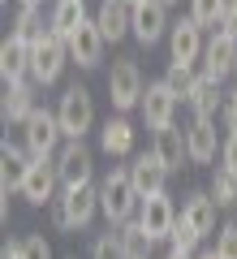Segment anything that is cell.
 Instances as JSON below:
<instances>
[{"mask_svg": "<svg viewBox=\"0 0 237 259\" xmlns=\"http://www.w3.org/2000/svg\"><path fill=\"white\" fill-rule=\"evenodd\" d=\"M100 212V186H61V199H52V225L61 233H78Z\"/></svg>", "mask_w": 237, "mask_h": 259, "instance_id": "1", "label": "cell"}, {"mask_svg": "<svg viewBox=\"0 0 237 259\" xmlns=\"http://www.w3.org/2000/svg\"><path fill=\"white\" fill-rule=\"evenodd\" d=\"M138 207H143V194L134 190V177H129V164L112 168L108 177L100 182V212L108 216V225L117 229V225L134 221Z\"/></svg>", "mask_w": 237, "mask_h": 259, "instance_id": "2", "label": "cell"}, {"mask_svg": "<svg viewBox=\"0 0 237 259\" xmlns=\"http://www.w3.org/2000/svg\"><path fill=\"white\" fill-rule=\"evenodd\" d=\"M61 139H65V130H61L56 108H35L26 117V125H22V147H26L35 160H56Z\"/></svg>", "mask_w": 237, "mask_h": 259, "instance_id": "3", "label": "cell"}, {"mask_svg": "<svg viewBox=\"0 0 237 259\" xmlns=\"http://www.w3.org/2000/svg\"><path fill=\"white\" fill-rule=\"evenodd\" d=\"M143 91H147V82H143L138 61L134 56H117L112 69H108V100H112V108L117 112L138 108V104H143Z\"/></svg>", "mask_w": 237, "mask_h": 259, "instance_id": "4", "label": "cell"}, {"mask_svg": "<svg viewBox=\"0 0 237 259\" xmlns=\"http://www.w3.org/2000/svg\"><path fill=\"white\" fill-rule=\"evenodd\" d=\"M56 117H61L65 139H82L86 130L95 125V100L86 87H65L61 100H56Z\"/></svg>", "mask_w": 237, "mask_h": 259, "instance_id": "5", "label": "cell"}, {"mask_svg": "<svg viewBox=\"0 0 237 259\" xmlns=\"http://www.w3.org/2000/svg\"><path fill=\"white\" fill-rule=\"evenodd\" d=\"M65 65H69V44L48 30V35L35 44V52H30V82L35 87H52L56 78H61Z\"/></svg>", "mask_w": 237, "mask_h": 259, "instance_id": "6", "label": "cell"}, {"mask_svg": "<svg viewBox=\"0 0 237 259\" xmlns=\"http://www.w3.org/2000/svg\"><path fill=\"white\" fill-rule=\"evenodd\" d=\"M129 30H134V39L143 48L160 44L168 35V5L164 0H138L134 13H129Z\"/></svg>", "mask_w": 237, "mask_h": 259, "instance_id": "7", "label": "cell"}, {"mask_svg": "<svg viewBox=\"0 0 237 259\" xmlns=\"http://www.w3.org/2000/svg\"><path fill=\"white\" fill-rule=\"evenodd\" d=\"M177 91L160 78V82H147V91H143V104H138V112H143V121H147V130H164V125H173V117H177Z\"/></svg>", "mask_w": 237, "mask_h": 259, "instance_id": "8", "label": "cell"}, {"mask_svg": "<svg viewBox=\"0 0 237 259\" xmlns=\"http://www.w3.org/2000/svg\"><path fill=\"white\" fill-rule=\"evenodd\" d=\"M65 44H69V61L82 65V69H95V65L104 61V52H108V39H104V30H100V22H95V18H86L82 26L65 39Z\"/></svg>", "mask_w": 237, "mask_h": 259, "instance_id": "9", "label": "cell"}, {"mask_svg": "<svg viewBox=\"0 0 237 259\" xmlns=\"http://www.w3.org/2000/svg\"><path fill=\"white\" fill-rule=\"evenodd\" d=\"M91 147L82 139H65L61 151H56V173H61V186H86L91 182Z\"/></svg>", "mask_w": 237, "mask_h": 259, "instance_id": "10", "label": "cell"}, {"mask_svg": "<svg viewBox=\"0 0 237 259\" xmlns=\"http://www.w3.org/2000/svg\"><path fill=\"white\" fill-rule=\"evenodd\" d=\"M203 26L194 18H181L168 26V56H173V65H199L203 61Z\"/></svg>", "mask_w": 237, "mask_h": 259, "instance_id": "11", "label": "cell"}, {"mask_svg": "<svg viewBox=\"0 0 237 259\" xmlns=\"http://www.w3.org/2000/svg\"><path fill=\"white\" fill-rule=\"evenodd\" d=\"M177 216H181V212L173 207L168 190H164V194H151V199H143V207H138V221H143V229L151 233L155 242H168V238H173Z\"/></svg>", "mask_w": 237, "mask_h": 259, "instance_id": "12", "label": "cell"}, {"mask_svg": "<svg viewBox=\"0 0 237 259\" xmlns=\"http://www.w3.org/2000/svg\"><path fill=\"white\" fill-rule=\"evenodd\" d=\"M129 177H134V190L143 199H151V194H164V186H168L173 173L164 168V160L155 156V151H143V156L129 160Z\"/></svg>", "mask_w": 237, "mask_h": 259, "instance_id": "13", "label": "cell"}, {"mask_svg": "<svg viewBox=\"0 0 237 259\" xmlns=\"http://www.w3.org/2000/svg\"><path fill=\"white\" fill-rule=\"evenodd\" d=\"M30 164H35V156H30L26 147H13L9 139H5V147H0V194L9 199V194H22V182H26Z\"/></svg>", "mask_w": 237, "mask_h": 259, "instance_id": "14", "label": "cell"}, {"mask_svg": "<svg viewBox=\"0 0 237 259\" xmlns=\"http://www.w3.org/2000/svg\"><path fill=\"white\" fill-rule=\"evenodd\" d=\"M56 186H61V173H56V160H35L26 173V182H22V199L35 207L52 203L56 199Z\"/></svg>", "mask_w": 237, "mask_h": 259, "instance_id": "15", "label": "cell"}, {"mask_svg": "<svg viewBox=\"0 0 237 259\" xmlns=\"http://www.w3.org/2000/svg\"><path fill=\"white\" fill-rule=\"evenodd\" d=\"M233 69H237V39L216 30V35L207 39V48H203V74L216 78V82H224Z\"/></svg>", "mask_w": 237, "mask_h": 259, "instance_id": "16", "label": "cell"}, {"mask_svg": "<svg viewBox=\"0 0 237 259\" xmlns=\"http://www.w3.org/2000/svg\"><path fill=\"white\" fill-rule=\"evenodd\" d=\"M151 151L160 160H164V168L168 173H181L185 164H190V143H185V130L177 125H164V130H155V143H151Z\"/></svg>", "mask_w": 237, "mask_h": 259, "instance_id": "17", "label": "cell"}, {"mask_svg": "<svg viewBox=\"0 0 237 259\" xmlns=\"http://www.w3.org/2000/svg\"><path fill=\"white\" fill-rule=\"evenodd\" d=\"M30 52H35V44H26L22 35H9L0 44V78H5V87L30 78Z\"/></svg>", "mask_w": 237, "mask_h": 259, "instance_id": "18", "label": "cell"}, {"mask_svg": "<svg viewBox=\"0 0 237 259\" xmlns=\"http://www.w3.org/2000/svg\"><path fill=\"white\" fill-rule=\"evenodd\" d=\"M100 147H104V156H112V160L134 156V121H129L125 112H117V117H108L100 125Z\"/></svg>", "mask_w": 237, "mask_h": 259, "instance_id": "19", "label": "cell"}, {"mask_svg": "<svg viewBox=\"0 0 237 259\" xmlns=\"http://www.w3.org/2000/svg\"><path fill=\"white\" fill-rule=\"evenodd\" d=\"M35 82H9L5 87V100H0V117L5 125H26V117L35 112Z\"/></svg>", "mask_w": 237, "mask_h": 259, "instance_id": "20", "label": "cell"}, {"mask_svg": "<svg viewBox=\"0 0 237 259\" xmlns=\"http://www.w3.org/2000/svg\"><path fill=\"white\" fill-rule=\"evenodd\" d=\"M129 13H134V5H129V0H100L95 22H100V30H104V39H108V44H121L125 35H134V30H129Z\"/></svg>", "mask_w": 237, "mask_h": 259, "instance_id": "21", "label": "cell"}, {"mask_svg": "<svg viewBox=\"0 0 237 259\" xmlns=\"http://www.w3.org/2000/svg\"><path fill=\"white\" fill-rule=\"evenodd\" d=\"M185 143H190V164H211L216 160V117H194L185 125Z\"/></svg>", "mask_w": 237, "mask_h": 259, "instance_id": "22", "label": "cell"}, {"mask_svg": "<svg viewBox=\"0 0 237 259\" xmlns=\"http://www.w3.org/2000/svg\"><path fill=\"white\" fill-rule=\"evenodd\" d=\"M216 199H211V190H194L190 199H185V207H181V221H190L194 229L203 233V238H207L211 229H216Z\"/></svg>", "mask_w": 237, "mask_h": 259, "instance_id": "23", "label": "cell"}, {"mask_svg": "<svg viewBox=\"0 0 237 259\" xmlns=\"http://www.w3.org/2000/svg\"><path fill=\"white\" fill-rule=\"evenodd\" d=\"M82 22H86V0H56L52 13H48V26H52V35H61V39H69Z\"/></svg>", "mask_w": 237, "mask_h": 259, "instance_id": "24", "label": "cell"}, {"mask_svg": "<svg viewBox=\"0 0 237 259\" xmlns=\"http://www.w3.org/2000/svg\"><path fill=\"white\" fill-rule=\"evenodd\" d=\"M117 238H121L125 259H151V250L160 246V242L143 229V221H138V216H134V221H125V225H117Z\"/></svg>", "mask_w": 237, "mask_h": 259, "instance_id": "25", "label": "cell"}, {"mask_svg": "<svg viewBox=\"0 0 237 259\" xmlns=\"http://www.w3.org/2000/svg\"><path fill=\"white\" fill-rule=\"evenodd\" d=\"M190 108H194V117H220V108H224V91H220L216 78L199 74V87L190 91Z\"/></svg>", "mask_w": 237, "mask_h": 259, "instance_id": "26", "label": "cell"}, {"mask_svg": "<svg viewBox=\"0 0 237 259\" xmlns=\"http://www.w3.org/2000/svg\"><path fill=\"white\" fill-rule=\"evenodd\" d=\"M48 22H43V13H39V5H18V22H13V35H22L26 44H39V39L48 35Z\"/></svg>", "mask_w": 237, "mask_h": 259, "instance_id": "27", "label": "cell"}, {"mask_svg": "<svg viewBox=\"0 0 237 259\" xmlns=\"http://www.w3.org/2000/svg\"><path fill=\"white\" fill-rule=\"evenodd\" d=\"M207 190H211V199H216L220 207H233V203H237V173L220 164L216 173H211V186H207Z\"/></svg>", "mask_w": 237, "mask_h": 259, "instance_id": "28", "label": "cell"}, {"mask_svg": "<svg viewBox=\"0 0 237 259\" xmlns=\"http://www.w3.org/2000/svg\"><path fill=\"white\" fill-rule=\"evenodd\" d=\"M224 13H228V0H190V18L199 22L203 30H216Z\"/></svg>", "mask_w": 237, "mask_h": 259, "instance_id": "29", "label": "cell"}, {"mask_svg": "<svg viewBox=\"0 0 237 259\" xmlns=\"http://www.w3.org/2000/svg\"><path fill=\"white\" fill-rule=\"evenodd\" d=\"M164 82L177 91V100H190V91L199 87V69H194V65H168Z\"/></svg>", "mask_w": 237, "mask_h": 259, "instance_id": "30", "label": "cell"}, {"mask_svg": "<svg viewBox=\"0 0 237 259\" xmlns=\"http://www.w3.org/2000/svg\"><path fill=\"white\" fill-rule=\"evenodd\" d=\"M203 242V233L194 229L190 221H181L177 216V225H173V238H168V250H177V255H194V246Z\"/></svg>", "mask_w": 237, "mask_h": 259, "instance_id": "31", "label": "cell"}, {"mask_svg": "<svg viewBox=\"0 0 237 259\" xmlns=\"http://www.w3.org/2000/svg\"><path fill=\"white\" fill-rule=\"evenodd\" d=\"M216 255L220 259H237V216H228L216 229Z\"/></svg>", "mask_w": 237, "mask_h": 259, "instance_id": "32", "label": "cell"}, {"mask_svg": "<svg viewBox=\"0 0 237 259\" xmlns=\"http://www.w3.org/2000/svg\"><path fill=\"white\" fill-rule=\"evenodd\" d=\"M91 259H125V250H121V238H117V229H108V233H100V238H95V246H91Z\"/></svg>", "mask_w": 237, "mask_h": 259, "instance_id": "33", "label": "cell"}, {"mask_svg": "<svg viewBox=\"0 0 237 259\" xmlns=\"http://www.w3.org/2000/svg\"><path fill=\"white\" fill-rule=\"evenodd\" d=\"M22 259H52V246H48L43 233H30V238H22Z\"/></svg>", "mask_w": 237, "mask_h": 259, "instance_id": "34", "label": "cell"}, {"mask_svg": "<svg viewBox=\"0 0 237 259\" xmlns=\"http://www.w3.org/2000/svg\"><path fill=\"white\" fill-rule=\"evenodd\" d=\"M220 164H224V168H233V173H237V130L228 134L224 143H220Z\"/></svg>", "mask_w": 237, "mask_h": 259, "instance_id": "35", "label": "cell"}, {"mask_svg": "<svg viewBox=\"0 0 237 259\" xmlns=\"http://www.w3.org/2000/svg\"><path fill=\"white\" fill-rule=\"evenodd\" d=\"M220 121H224V130H228V134L237 130V91H228V95H224V108H220Z\"/></svg>", "mask_w": 237, "mask_h": 259, "instance_id": "36", "label": "cell"}, {"mask_svg": "<svg viewBox=\"0 0 237 259\" xmlns=\"http://www.w3.org/2000/svg\"><path fill=\"white\" fill-rule=\"evenodd\" d=\"M0 259H22V242H9V246L0 250Z\"/></svg>", "mask_w": 237, "mask_h": 259, "instance_id": "37", "label": "cell"}, {"mask_svg": "<svg viewBox=\"0 0 237 259\" xmlns=\"http://www.w3.org/2000/svg\"><path fill=\"white\" fill-rule=\"evenodd\" d=\"M168 259H194V255H177V250H168Z\"/></svg>", "mask_w": 237, "mask_h": 259, "instance_id": "38", "label": "cell"}, {"mask_svg": "<svg viewBox=\"0 0 237 259\" xmlns=\"http://www.w3.org/2000/svg\"><path fill=\"white\" fill-rule=\"evenodd\" d=\"M199 259H220V255H216V250H207V255H199Z\"/></svg>", "mask_w": 237, "mask_h": 259, "instance_id": "39", "label": "cell"}, {"mask_svg": "<svg viewBox=\"0 0 237 259\" xmlns=\"http://www.w3.org/2000/svg\"><path fill=\"white\" fill-rule=\"evenodd\" d=\"M18 5H43V0H18Z\"/></svg>", "mask_w": 237, "mask_h": 259, "instance_id": "40", "label": "cell"}, {"mask_svg": "<svg viewBox=\"0 0 237 259\" xmlns=\"http://www.w3.org/2000/svg\"><path fill=\"white\" fill-rule=\"evenodd\" d=\"M164 5H177V0H164Z\"/></svg>", "mask_w": 237, "mask_h": 259, "instance_id": "41", "label": "cell"}, {"mask_svg": "<svg viewBox=\"0 0 237 259\" xmlns=\"http://www.w3.org/2000/svg\"><path fill=\"white\" fill-rule=\"evenodd\" d=\"M129 5H138V0H129Z\"/></svg>", "mask_w": 237, "mask_h": 259, "instance_id": "42", "label": "cell"}]
</instances>
